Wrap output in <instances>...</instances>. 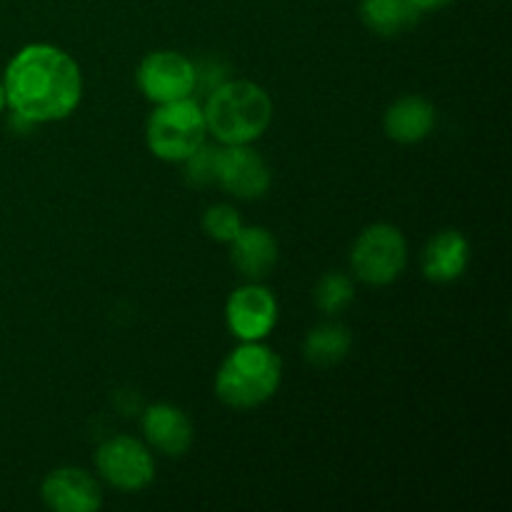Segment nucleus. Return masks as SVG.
<instances>
[{
  "label": "nucleus",
  "mask_w": 512,
  "mask_h": 512,
  "mask_svg": "<svg viewBox=\"0 0 512 512\" xmlns=\"http://www.w3.org/2000/svg\"><path fill=\"white\" fill-rule=\"evenodd\" d=\"M5 100L23 123H55L83 98V73L73 55L50 43H30L13 55L3 73Z\"/></svg>",
  "instance_id": "nucleus-1"
},
{
  "label": "nucleus",
  "mask_w": 512,
  "mask_h": 512,
  "mask_svg": "<svg viewBox=\"0 0 512 512\" xmlns=\"http://www.w3.org/2000/svg\"><path fill=\"white\" fill-rule=\"evenodd\" d=\"M205 125L225 145H250L273 123V98L253 80L215 85L203 105Z\"/></svg>",
  "instance_id": "nucleus-2"
},
{
  "label": "nucleus",
  "mask_w": 512,
  "mask_h": 512,
  "mask_svg": "<svg viewBox=\"0 0 512 512\" xmlns=\"http://www.w3.org/2000/svg\"><path fill=\"white\" fill-rule=\"evenodd\" d=\"M283 380V360L260 340L243 343L223 360L215 375V395L233 410H250L268 403Z\"/></svg>",
  "instance_id": "nucleus-3"
},
{
  "label": "nucleus",
  "mask_w": 512,
  "mask_h": 512,
  "mask_svg": "<svg viewBox=\"0 0 512 512\" xmlns=\"http://www.w3.org/2000/svg\"><path fill=\"white\" fill-rule=\"evenodd\" d=\"M205 135L203 108L193 98L158 105L145 125L148 150L165 163H183L205 143Z\"/></svg>",
  "instance_id": "nucleus-4"
},
{
  "label": "nucleus",
  "mask_w": 512,
  "mask_h": 512,
  "mask_svg": "<svg viewBox=\"0 0 512 512\" xmlns=\"http://www.w3.org/2000/svg\"><path fill=\"white\" fill-rule=\"evenodd\" d=\"M350 265L360 283L375 285V288L395 283L408 265V240L400 233V228L390 223L368 225L355 238Z\"/></svg>",
  "instance_id": "nucleus-5"
},
{
  "label": "nucleus",
  "mask_w": 512,
  "mask_h": 512,
  "mask_svg": "<svg viewBox=\"0 0 512 512\" xmlns=\"http://www.w3.org/2000/svg\"><path fill=\"white\" fill-rule=\"evenodd\" d=\"M100 478L125 493L148 488L155 478V460L150 448L130 435H113L95 453Z\"/></svg>",
  "instance_id": "nucleus-6"
},
{
  "label": "nucleus",
  "mask_w": 512,
  "mask_h": 512,
  "mask_svg": "<svg viewBox=\"0 0 512 512\" xmlns=\"http://www.w3.org/2000/svg\"><path fill=\"white\" fill-rule=\"evenodd\" d=\"M135 80H138L140 93L150 103L163 105L193 95L195 85H198V68L183 53L155 50L140 60Z\"/></svg>",
  "instance_id": "nucleus-7"
},
{
  "label": "nucleus",
  "mask_w": 512,
  "mask_h": 512,
  "mask_svg": "<svg viewBox=\"0 0 512 512\" xmlns=\"http://www.w3.org/2000/svg\"><path fill=\"white\" fill-rule=\"evenodd\" d=\"M215 183L240 200L263 198L273 183V170L263 155L250 145H228L218 150L215 163Z\"/></svg>",
  "instance_id": "nucleus-8"
},
{
  "label": "nucleus",
  "mask_w": 512,
  "mask_h": 512,
  "mask_svg": "<svg viewBox=\"0 0 512 512\" xmlns=\"http://www.w3.org/2000/svg\"><path fill=\"white\" fill-rule=\"evenodd\" d=\"M225 320L235 338L243 343L263 340L278 323V300L265 285L248 283L235 290L225 305Z\"/></svg>",
  "instance_id": "nucleus-9"
},
{
  "label": "nucleus",
  "mask_w": 512,
  "mask_h": 512,
  "mask_svg": "<svg viewBox=\"0 0 512 512\" xmlns=\"http://www.w3.org/2000/svg\"><path fill=\"white\" fill-rule=\"evenodd\" d=\"M40 498L45 508L55 512H95L103 508V488L83 468L53 470L40 485Z\"/></svg>",
  "instance_id": "nucleus-10"
},
{
  "label": "nucleus",
  "mask_w": 512,
  "mask_h": 512,
  "mask_svg": "<svg viewBox=\"0 0 512 512\" xmlns=\"http://www.w3.org/2000/svg\"><path fill=\"white\" fill-rule=\"evenodd\" d=\"M230 263L250 283H260L275 270L280 248L275 235L263 225H248L230 240Z\"/></svg>",
  "instance_id": "nucleus-11"
},
{
  "label": "nucleus",
  "mask_w": 512,
  "mask_h": 512,
  "mask_svg": "<svg viewBox=\"0 0 512 512\" xmlns=\"http://www.w3.org/2000/svg\"><path fill=\"white\" fill-rule=\"evenodd\" d=\"M143 435L150 448L168 458H180L193 445V423L188 415L170 403H155L143 413Z\"/></svg>",
  "instance_id": "nucleus-12"
},
{
  "label": "nucleus",
  "mask_w": 512,
  "mask_h": 512,
  "mask_svg": "<svg viewBox=\"0 0 512 512\" xmlns=\"http://www.w3.org/2000/svg\"><path fill=\"white\" fill-rule=\"evenodd\" d=\"M470 265V243L460 230H440L420 255V268L430 283H453Z\"/></svg>",
  "instance_id": "nucleus-13"
},
{
  "label": "nucleus",
  "mask_w": 512,
  "mask_h": 512,
  "mask_svg": "<svg viewBox=\"0 0 512 512\" xmlns=\"http://www.w3.org/2000/svg\"><path fill=\"white\" fill-rule=\"evenodd\" d=\"M435 105L420 95H403L383 115V128L390 140L400 145H415L428 138L435 128Z\"/></svg>",
  "instance_id": "nucleus-14"
},
{
  "label": "nucleus",
  "mask_w": 512,
  "mask_h": 512,
  "mask_svg": "<svg viewBox=\"0 0 512 512\" xmlns=\"http://www.w3.org/2000/svg\"><path fill=\"white\" fill-rule=\"evenodd\" d=\"M423 10L415 8L410 0H363L360 20L370 33L380 38H395L415 28Z\"/></svg>",
  "instance_id": "nucleus-15"
},
{
  "label": "nucleus",
  "mask_w": 512,
  "mask_h": 512,
  "mask_svg": "<svg viewBox=\"0 0 512 512\" xmlns=\"http://www.w3.org/2000/svg\"><path fill=\"white\" fill-rule=\"evenodd\" d=\"M350 345H353V335L345 328L343 323H320L305 335L303 340V358L308 360L315 368H333L340 360H345V355L350 353Z\"/></svg>",
  "instance_id": "nucleus-16"
},
{
  "label": "nucleus",
  "mask_w": 512,
  "mask_h": 512,
  "mask_svg": "<svg viewBox=\"0 0 512 512\" xmlns=\"http://www.w3.org/2000/svg\"><path fill=\"white\" fill-rule=\"evenodd\" d=\"M353 300V280L345 273H325L315 285V305L328 315H340Z\"/></svg>",
  "instance_id": "nucleus-17"
},
{
  "label": "nucleus",
  "mask_w": 512,
  "mask_h": 512,
  "mask_svg": "<svg viewBox=\"0 0 512 512\" xmlns=\"http://www.w3.org/2000/svg\"><path fill=\"white\" fill-rule=\"evenodd\" d=\"M240 228H243V220L233 205L218 203L205 210L203 230L208 238L218 240V243H230L240 233Z\"/></svg>",
  "instance_id": "nucleus-18"
},
{
  "label": "nucleus",
  "mask_w": 512,
  "mask_h": 512,
  "mask_svg": "<svg viewBox=\"0 0 512 512\" xmlns=\"http://www.w3.org/2000/svg\"><path fill=\"white\" fill-rule=\"evenodd\" d=\"M215 163H218V148H210L203 143L190 158L183 160L185 180L195 188L215 183Z\"/></svg>",
  "instance_id": "nucleus-19"
},
{
  "label": "nucleus",
  "mask_w": 512,
  "mask_h": 512,
  "mask_svg": "<svg viewBox=\"0 0 512 512\" xmlns=\"http://www.w3.org/2000/svg\"><path fill=\"white\" fill-rule=\"evenodd\" d=\"M410 3L415 5V8L418 10H443V8H448V5H453L455 0H410Z\"/></svg>",
  "instance_id": "nucleus-20"
},
{
  "label": "nucleus",
  "mask_w": 512,
  "mask_h": 512,
  "mask_svg": "<svg viewBox=\"0 0 512 512\" xmlns=\"http://www.w3.org/2000/svg\"><path fill=\"white\" fill-rule=\"evenodd\" d=\"M8 108V100H5V85H3V78H0V113Z\"/></svg>",
  "instance_id": "nucleus-21"
}]
</instances>
